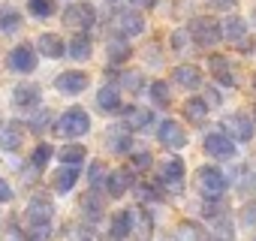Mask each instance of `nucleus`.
Masks as SVG:
<instances>
[{"instance_id":"12","label":"nucleus","mask_w":256,"mask_h":241,"mask_svg":"<svg viewBox=\"0 0 256 241\" xmlns=\"http://www.w3.org/2000/svg\"><path fill=\"white\" fill-rule=\"evenodd\" d=\"M154 124V112L142 108V106H130L124 112V127L126 130H148Z\"/></svg>"},{"instance_id":"13","label":"nucleus","mask_w":256,"mask_h":241,"mask_svg":"<svg viewBox=\"0 0 256 241\" xmlns=\"http://www.w3.org/2000/svg\"><path fill=\"white\" fill-rule=\"evenodd\" d=\"M10 66H12L16 72H34V70H36V52H34L30 46H18V48H12V54H10Z\"/></svg>"},{"instance_id":"47","label":"nucleus","mask_w":256,"mask_h":241,"mask_svg":"<svg viewBox=\"0 0 256 241\" xmlns=\"http://www.w3.org/2000/svg\"><path fill=\"white\" fill-rule=\"evenodd\" d=\"M253 24H256V10H253Z\"/></svg>"},{"instance_id":"25","label":"nucleus","mask_w":256,"mask_h":241,"mask_svg":"<svg viewBox=\"0 0 256 241\" xmlns=\"http://www.w3.org/2000/svg\"><path fill=\"white\" fill-rule=\"evenodd\" d=\"M211 72H214L223 84H235V72H232V66H229L226 58H211Z\"/></svg>"},{"instance_id":"35","label":"nucleus","mask_w":256,"mask_h":241,"mask_svg":"<svg viewBox=\"0 0 256 241\" xmlns=\"http://www.w3.org/2000/svg\"><path fill=\"white\" fill-rule=\"evenodd\" d=\"M28 10H30L36 18H46V16H52L54 4H52V0H30V4H28Z\"/></svg>"},{"instance_id":"43","label":"nucleus","mask_w":256,"mask_h":241,"mask_svg":"<svg viewBox=\"0 0 256 241\" xmlns=\"http://www.w3.org/2000/svg\"><path fill=\"white\" fill-rule=\"evenodd\" d=\"M12 199V187L6 181H0V202H10Z\"/></svg>"},{"instance_id":"40","label":"nucleus","mask_w":256,"mask_h":241,"mask_svg":"<svg viewBox=\"0 0 256 241\" xmlns=\"http://www.w3.org/2000/svg\"><path fill=\"white\" fill-rule=\"evenodd\" d=\"M133 166L136 169H148L151 166V154H133Z\"/></svg>"},{"instance_id":"48","label":"nucleus","mask_w":256,"mask_h":241,"mask_svg":"<svg viewBox=\"0 0 256 241\" xmlns=\"http://www.w3.org/2000/svg\"><path fill=\"white\" fill-rule=\"evenodd\" d=\"M253 84H256V82H253Z\"/></svg>"},{"instance_id":"6","label":"nucleus","mask_w":256,"mask_h":241,"mask_svg":"<svg viewBox=\"0 0 256 241\" xmlns=\"http://www.w3.org/2000/svg\"><path fill=\"white\" fill-rule=\"evenodd\" d=\"M160 184L169 190V193H181L184 190V163L178 160V157H172V160H166L163 166H160Z\"/></svg>"},{"instance_id":"33","label":"nucleus","mask_w":256,"mask_h":241,"mask_svg":"<svg viewBox=\"0 0 256 241\" xmlns=\"http://www.w3.org/2000/svg\"><path fill=\"white\" fill-rule=\"evenodd\" d=\"M106 163H90V172H88V181H90V187H100V184H106Z\"/></svg>"},{"instance_id":"36","label":"nucleus","mask_w":256,"mask_h":241,"mask_svg":"<svg viewBox=\"0 0 256 241\" xmlns=\"http://www.w3.org/2000/svg\"><path fill=\"white\" fill-rule=\"evenodd\" d=\"M238 187L247 193H256V175H247V169H238Z\"/></svg>"},{"instance_id":"3","label":"nucleus","mask_w":256,"mask_h":241,"mask_svg":"<svg viewBox=\"0 0 256 241\" xmlns=\"http://www.w3.org/2000/svg\"><path fill=\"white\" fill-rule=\"evenodd\" d=\"M199 190L205 193V199H220L226 190V175L214 166H202L199 169Z\"/></svg>"},{"instance_id":"42","label":"nucleus","mask_w":256,"mask_h":241,"mask_svg":"<svg viewBox=\"0 0 256 241\" xmlns=\"http://www.w3.org/2000/svg\"><path fill=\"white\" fill-rule=\"evenodd\" d=\"M48 120H52V114H48V112H42V114H36V120H34V130L40 133V130H42V127L48 124Z\"/></svg>"},{"instance_id":"2","label":"nucleus","mask_w":256,"mask_h":241,"mask_svg":"<svg viewBox=\"0 0 256 241\" xmlns=\"http://www.w3.org/2000/svg\"><path fill=\"white\" fill-rule=\"evenodd\" d=\"M94 22H96V10L90 4H70L64 10V24L76 34H84Z\"/></svg>"},{"instance_id":"8","label":"nucleus","mask_w":256,"mask_h":241,"mask_svg":"<svg viewBox=\"0 0 256 241\" xmlns=\"http://www.w3.org/2000/svg\"><path fill=\"white\" fill-rule=\"evenodd\" d=\"M24 142V127L18 120H0V148L4 151H18Z\"/></svg>"},{"instance_id":"16","label":"nucleus","mask_w":256,"mask_h":241,"mask_svg":"<svg viewBox=\"0 0 256 241\" xmlns=\"http://www.w3.org/2000/svg\"><path fill=\"white\" fill-rule=\"evenodd\" d=\"M106 187H108L112 196H124L126 190L133 187V172H130V169H118V172H112V175L106 178Z\"/></svg>"},{"instance_id":"17","label":"nucleus","mask_w":256,"mask_h":241,"mask_svg":"<svg viewBox=\"0 0 256 241\" xmlns=\"http://www.w3.org/2000/svg\"><path fill=\"white\" fill-rule=\"evenodd\" d=\"M12 102L18 108H36L40 106V88L36 84H18L12 90Z\"/></svg>"},{"instance_id":"45","label":"nucleus","mask_w":256,"mask_h":241,"mask_svg":"<svg viewBox=\"0 0 256 241\" xmlns=\"http://www.w3.org/2000/svg\"><path fill=\"white\" fill-rule=\"evenodd\" d=\"M130 4H133L136 10H151V6H154V0H130Z\"/></svg>"},{"instance_id":"37","label":"nucleus","mask_w":256,"mask_h":241,"mask_svg":"<svg viewBox=\"0 0 256 241\" xmlns=\"http://www.w3.org/2000/svg\"><path fill=\"white\" fill-rule=\"evenodd\" d=\"M48 157H52V145H40V148L34 151V166L42 169V166L48 163Z\"/></svg>"},{"instance_id":"34","label":"nucleus","mask_w":256,"mask_h":241,"mask_svg":"<svg viewBox=\"0 0 256 241\" xmlns=\"http://www.w3.org/2000/svg\"><path fill=\"white\" fill-rule=\"evenodd\" d=\"M82 208H84L88 217H100V214H102V202L96 199V193H88V196L82 199Z\"/></svg>"},{"instance_id":"46","label":"nucleus","mask_w":256,"mask_h":241,"mask_svg":"<svg viewBox=\"0 0 256 241\" xmlns=\"http://www.w3.org/2000/svg\"><path fill=\"white\" fill-rule=\"evenodd\" d=\"M184 42H187V34H184V30H178V34L172 36V46H178V48H181Z\"/></svg>"},{"instance_id":"18","label":"nucleus","mask_w":256,"mask_h":241,"mask_svg":"<svg viewBox=\"0 0 256 241\" xmlns=\"http://www.w3.org/2000/svg\"><path fill=\"white\" fill-rule=\"evenodd\" d=\"M130 229H133V211H118L108 235H112V241H124V238H130Z\"/></svg>"},{"instance_id":"30","label":"nucleus","mask_w":256,"mask_h":241,"mask_svg":"<svg viewBox=\"0 0 256 241\" xmlns=\"http://www.w3.org/2000/svg\"><path fill=\"white\" fill-rule=\"evenodd\" d=\"M52 223H28V241H48Z\"/></svg>"},{"instance_id":"41","label":"nucleus","mask_w":256,"mask_h":241,"mask_svg":"<svg viewBox=\"0 0 256 241\" xmlns=\"http://www.w3.org/2000/svg\"><path fill=\"white\" fill-rule=\"evenodd\" d=\"M139 199L142 202H157V190L154 187H139Z\"/></svg>"},{"instance_id":"21","label":"nucleus","mask_w":256,"mask_h":241,"mask_svg":"<svg viewBox=\"0 0 256 241\" xmlns=\"http://www.w3.org/2000/svg\"><path fill=\"white\" fill-rule=\"evenodd\" d=\"M36 48H40V54H42V58H52V60L64 58V42H60L54 34H42V36H40V42H36Z\"/></svg>"},{"instance_id":"39","label":"nucleus","mask_w":256,"mask_h":241,"mask_svg":"<svg viewBox=\"0 0 256 241\" xmlns=\"http://www.w3.org/2000/svg\"><path fill=\"white\" fill-rule=\"evenodd\" d=\"M120 82H124L126 90H139V88H142V76H139V72H124Z\"/></svg>"},{"instance_id":"26","label":"nucleus","mask_w":256,"mask_h":241,"mask_svg":"<svg viewBox=\"0 0 256 241\" xmlns=\"http://www.w3.org/2000/svg\"><path fill=\"white\" fill-rule=\"evenodd\" d=\"M151 232H154L151 217H145V214H136V211H133V229H130V235H133V238H139V241H145V238H151Z\"/></svg>"},{"instance_id":"14","label":"nucleus","mask_w":256,"mask_h":241,"mask_svg":"<svg viewBox=\"0 0 256 241\" xmlns=\"http://www.w3.org/2000/svg\"><path fill=\"white\" fill-rule=\"evenodd\" d=\"M88 82H90L88 72H76V70H72V72H60L58 82H54V88H58L60 94H82V90L88 88Z\"/></svg>"},{"instance_id":"32","label":"nucleus","mask_w":256,"mask_h":241,"mask_svg":"<svg viewBox=\"0 0 256 241\" xmlns=\"http://www.w3.org/2000/svg\"><path fill=\"white\" fill-rule=\"evenodd\" d=\"M151 96H154L157 106H166V102L172 100V88H169L166 82H154V84H151Z\"/></svg>"},{"instance_id":"9","label":"nucleus","mask_w":256,"mask_h":241,"mask_svg":"<svg viewBox=\"0 0 256 241\" xmlns=\"http://www.w3.org/2000/svg\"><path fill=\"white\" fill-rule=\"evenodd\" d=\"M205 154L214 157V160H229L235 154V142L226 136V133H211L205 139Z\"/></svg>"},{"instance_id":"29","label":"nucleus","mask_w":256,"mask_h":241,"mask_svg":"<svg viewBox=\"0 0 256 241\" xmlns=\"http://www.w3.org/2000/svg\"><path fill=\"white\" fill-rule=\"evenodd\" d=\"M184 114H187L190 120H205V114H208V102H205V100H187Z\"/></svg>"},{"instance_id":"7","label":"nucleus","mask_w":256,"mask_h":241,"mask_svg":"<svg viewBox=\"0 0 256 241\" xmlns=\"http://www.w3.org/2000/svg\"><path fill=\"white\" fill-rule=\"evenodd\" d=\"M223 130H226L229 139L250 142L253 139V120L244 118V114H229V118H223Z\"/></svg>"},{"instance_id":"44","label":"nucleus","mask_w":256,"mask_h":241,"mask_svg":"<svg viewBox=\"0 0 256 241\" xmlns=\"http://www.w3.org/2000/svg\"><path fill=\"white\" fill-rule=\"evenodd\" d=\"M211 6H220V10H232L235 6V0H208Z\"/></svg>"},{"instance_id":"10","label":"nucleus","mask_w":256,"mask_h":241,"mask_svg":"<svg viewBox=\"0 0 256 241\" xmlns=\"http://www.w3.org/2000/svg\"><path fill=\"white\" fill-rule=\"evenodd\" d=\"M220 30H223V40H229V42H235L238 48H250V42H247V28H244V22L238 18V16H229L223 24H220Z\"/></svg>"},{"instance_id":"31","label":"nucleus","mask_w":256,"mask_h":241,"mask_svg":"<svg viewBox=\"0 0 256 241\" xmlns=\"http://www.w3.org/2000/svg\"><path fill=\"white\" fill-rule=\"evenodd\" d=\"M108 58H112L114 64L126 60V58H130V46H126L124 40H112V42H108Z\"/></svg>"},{"instance_id":"22","label":"nucleus","mask_w":256,"mask_h":241,"mask_svg":"<svg viewBox=\"0 0 256 241\" xmlns=\"http://www.w3.org/2000/svg\"><path fill=\"white\" fill-rule=\"evenodd\" d=\"M76 178H78V166H64V169H58L54 172V190L58 193H70L72 187H76Z\"/></svg>"},{"instance_id":"11","label":"nucleus","mask_w":256,"mask_h":241,"mask_svg":"<svg viewBox=\"0 0 256 241\" xmlns=\"http://www.w3.org/2000/svg\"><path fill=\"white\" fill-rule=\"evenodd\" d=\"M157 136H160V142H163L166 148H175V151L187 145V133L181 130L178 120H163L160 130H157Z\"/></svg>"},{"instance_id":"27","label":"nucleus","mask_w":256,"mask_h":241,"mask_svg":"<svg viewBox=\"0 0 256 241\" xmlns=\"http://www.w3.org/2000/svg\"><path fill=\"white\" fill-rule=\"evenodd\" d=\"M18 28H22V16H18L12 6L0 10V30H4V34H16Z\"/></svg>"},{"instance_id":"1","label":"nucleus","mask_w":256,"mask_h":241,"mask_svg":"<svg viewBox=\"0 0 256 241\" xmlns=\"http://www.w3.org/2000/svg\"><path fill=\"white\" fill-rule=\"evenodd\" d=\"M88 130H90V118H88L84 108H70V112H64L60 120H58V133L66 136V139H78V136H84Z\"/></svg>"},{"instance_id":"20","label":"nucleus","mask_w":256,"mask_h":241,"mask_svg":"<svg viewBox=\"0 0 256 241\" xmlns=\"http://www.w3.org/2000/svg\"><path fill=\"white\" fill-rule=\"evenodd\" d=\"M96 108H100V112H106V114H112V112H118V108H120V94H118V88H114V84L100 88V94H96Z\"/></svg>"},{"instance_id":"19","label":"nucleus","mask_w":256,"mask_h":241,"mask_svg":"<svg viewBox=\"0 0 256 241\" xmlns=\"http://www.w3.org/2000/svg\"><path fill=\"white\" fill-rule=\"evenodd\" d=\"M172 78H175L181 88H199V84H202V72H199V66H193V64H181V66H175Z\"/></svg>"},{"instance_id":"28","label":"nucleus","mask_w":256,"mask_h":241,"mask_svg":"<svg viewBox=\"0 0 256 241\" xmlns=\"http://www.w3.org/2000/svg\"><path fill=\"white\" fill-rule=\"evenodd\" d=\"M84 154H88V151H84L82 145H66V148H60L58 157L64 160V166H78V163L84 160Z\"/></svg>"},{"instance_id":"15","label":"nucleus","mask_w":256,"mask_h":241,"mask_svg":"<svg viewBox=\"0 0 256 241\" xmlns=\"http://www.w3.org/2000/svg\"><path fill=\"white\" fill-rule=\"evenodd\" d=\"M52 217H54V205L48 199L36 196L28 202V223H52Z\"/></svg>"},{"instance_id":"5","label":"nucleus","mask_w":256,"mask_h":241,"mask_svg":"<svg viewBox=\"0 0 256 241\" xmlns=\"http://www.w3.org/2000/svg\"><path fill=\"white\" fill-rule=\"evenodd\" d=\"M190 36L199 46H214L223 40V30H220V22H214V18H196L190 24Z\"/></svg>"},{"instance_id":"38","label":"nucleus","mask_w":256,"mask_h":241,"mask_svg":"<svg viewBox=\"0 0 256 241\" xmlns=\"http://www.w3.org/2000/svg\"><path fill=\"white\" fill-rule=\"evenodd\" d=\"M241 223L244 226H256V202H247L241 208Z\"/></svg>"},{"instance_id":"24","label":"nucleus","mask_w":256,"mask_h":241,"mask_svg":"<svg viewBox=\"0 0 256 241\" xmlns=\"http://www.w3.org/2000/svg\"><path fill=\"white\" fill-rule=\"evenodd\" d=\"M70 54H72L76 60H88V58H90V40H88V34H76V36H72Z\"/></svg>"},{"instance_id":"4","label":"nucleus","mask_w":256,"mask_h":241,"mask_svg":"<svg viewBox=\"0 0 256 241\" xmlns=\"http://www.w3.org/2000/svg\"><path fill=\"white\" fill-rule=\"evenodd\" d=\"M112 24H114V30L120 36H139L145 30V18L139 12H133V10H118L112 16Z\"/></svg>"},{"instance_id":"23","label":"nucleus","mask_w":256,"mask_h":241,"mask_svg":"<svg viewBox=\"0 0 256 241\" xmlns=\"http://www.w3.org/2000/svg\"><path fill=\"white\" fill-rule=\"evenodd\" d=\"M108 148L114 154H126L130 151V133H126L124 127H112L108 130Z\"/></svg>"}]
</instances>
